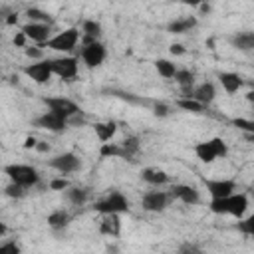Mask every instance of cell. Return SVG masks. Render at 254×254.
<instances>
[{
	"mask_svg": "<svg viewBox=\"0 0 254 254\" xmlns=\"http://www.w3.org/2000/svg\"><path fill=\"white\" fill-rule=\"evenodd\" d=\"M169 192L173 194L175 200H181V202L190 204V206L200 202V194H198V190H196L194 187H190V185H173Z\"/></svg>",
	"mask_w": 254,
	"mask_h": 254,
	"instance_id": "5bb4252c",
	"label": "cell"
},
{
	"mask_svg": "<svg viewBox=\"0 0 254 254\" xmlns=\"http://www.w3.org/2000/svg\"><path fill=\"white\" fill-rule=\"evenodd\" d=\"M93 210L99 212V214H123V212H129V200L123 192L119 190H111L105 198L97 200L93 204Z\"/></svg>",
	"mask_w": 254,
	"mask_h": 254,
	"instance_id": "3957f363",
	"label": "cell"
},
{
	"mask_svg": "<svg viewBox=\"0 0 254 254\" xmlns=\"http://www.w3.org/2000/svg\"><path fill=\"white\" fill-rule=\"evenodd\" d=\"M4 175H8L10 181L30 189V187H36L40 183V173L32 167V165H22V163H12V165H6L4 167Z\"/></svg>",
	"mask_w": 254,
	"mask_h": 254,
	"instance_id": "7a4b0ae2",
	"label": "cell"
},
{
	"mask_svg": "<svg viewBox=\"0 0 254 254\" xmlns=\"http://www.w3.org/2000/svg\"><path fill=\"white\" fill-rule=\"evenodd\" d=\"M20 246L16 242H2L0 244V252H12V254H20Z\"/></svg>",
	"mask_w": 254,
	"mask_h": 254,
	"instance_id": "74e56055",
	"label": "cell"
},
{
	"mask_svg": "<svg viewBox=\"0 0 254 254\" xmlns=\"http://www.w3.org/2000/svg\"><path fill=\"white\" fill-rule=\"evenodd\" d=\"M141 179L147 185H153V187H163V185H167L171 181L169 173L163 171V169H159V167H145L141 171Z\"/></svg>",
	"mask_w": 254,
	"mask_h": 254,
	"instance_id": "9a60e30c",
	"label": "cell"
},
{
	"mask_svg": "<svg viewBox=\"0 0 254 254\" xmlns=\"http://www.w3.org/2000/svg\"><path fill=\"white\" fill-rule=\"evenodd\" d=\"M173 200V194L167 190H149L141 198V206L147 212H163Z\"/></svg>",
	"mask_w": 254,
	"mask_h": 254,
	"instance_id": "ba28073f",
	"label": "cell"
},
{
	"mask_svg": "<svg viewBox=\"0 0 254 254\" xmlns=\"http://www.w3.org/2000/svg\"><path fill=\"white\" fill-rule=\"evenodd\" d=\"M20 30L28 36L30 42L38 44V46H46V42L52 38V26L50 24H42V22H26L24 26H20Z\"/></svg>",
	"mask_w": 254,
	"mask_h": 254,
	"instance_id": "30bf717a",
	"label": "cell"
},
{
	"mask_svg": "<svg viewBox=\"0 0 254 254\" xmlns=\"http://www.w3.org/2000/svg\"><path fill=\"white\" fill-rule=\"evenodd\" d=\"M232 125H234V127H238L240 131H244V135H250V133H254V121H252V119L234 117V119H232Z\"/></svg>",
	"mask_w": 254,
	"mask_h": 254,
	"instance_id": "836d02e7",
	"label": "cell"
},
{
	"mask_svg": "<svg viewBox=\"0 0 254 254\" xmlns=\"http://www.w3.org/2000/svg\"><path fill=\"white\" fill-rule=\"evenodd\" d=\"M177 107H181L183 111H189V113H202L206 109V105L196 101L194 97H181V99H177Z\"/></svg>",
	"mask_w": 254,
	"mask_h": 254,
	"instance_id": "4316f807",
	"label": "cell"
},
{
	"mask_svg": "<svg viewBox=\"0 0 254 254\" xmlns=\"http://www.w3.org/2000/svg\"><path fill=\"white\" fill-rule=\"evenodd\" d=\"M169 52H171L173 56H185V54H187V50H185L183 44H171V46H169Z\"/></svg>",
	"mask_w": 254,
	"mask_h": 254,
	"instance_id": "f35d334b",
	"label": "cell"
},
{
	"mask_svg": "<svg viewBox=\"0 0 254 254\" xmlns=\"http://www.w3.org/2000/svg\"><path fill=\"white\" fill-rule=\"evenodd\" d=\"M210 141V145H212V149H214V153H216V157L220 159H224L226 155H228V145H226V141L222 139V137H212V139H208Z\"/></svg>",
	"mask_w": 254,
	"mask_h": 254,
	"instance_id": "d6a6232c",
	"label": "cell"
},
{
	"mask_svg": "<svg viewBox=\"0 0 254 254\" xmlns=\"http://www.w3.org/2000/svg\"><path fill=\"white\" fill-rule=\"evenodd\" d=\"M230 44L240 52H250L254 50V32H238L230 38Z\"/></svg>",
	"mask_w": 254,
	"mask_h": 254,
	"instance_id": "7402d4cb",
	"label": "cell"
},
{
	"mask_svg": "<svg viewBox=\"0 0 254 254\" xmlns=\"http://www.w3.org/2000/svg\"><path fill=\"white\" fill-rule=\"evenodd\" d=\"M177 2H181V4H185V6H190V8H198L204 0H177Z\"/></svg>",
	"mask_w": 254,
	"mask_h": 254,
	"instance_id": "b9f144b4",
	"label": "cell"
},
{
	"mask_svg": "<svg viewBox=\"0 0 254 254\" xmlns=\"http://www.w3.org/2000/svg\"><path fill=\"white\" fill-rule=\"evenodd\" d=\"M42 101L48 107V111H54V113H58L65 119H71L79 113V105L75 101L67 99V97H44Z\"/></svg>",
	"mask_w": 254,
	"mask_h": 254,
	"instance_id": "8992f818",
	"label": "cell"
},
{
	"mask_svg": "<svg viewBox=\"0 0 254 254\" xmlns=\"http://www.w3.org/2000/svg\"><path fill=\"white\" fill-rule=\"evenodd\" d=\"M24 54H26V58H30V60H42V58H44L42 46H26V48H24Z\"/></svg>",
	"mask_w": 254,
	"mask_h": 254,
	"instance_id": "e575fe53",
	"label": "cell"
},
{
	"mask_svg": "<svg viewBox=\"0 0 254 254\" xmlns=\"http://www.w3.org/2000/svg\"><path fill=\"white\" fill-rule=\"evenodd\" d=\"M121 147H123V151H125V157H127V159L135 157V155L139 153V137H135V135L125 137V139L121 141Z\"/></svg>",
	"mask_w": 254,
	"mask_h": 254,
	"instance_id": "f1b7e54d",
	"label": "cell"
},
{
	"mask_svg": "<svg viewBox=\"0 0 254 254\" xmlns=\"http://www.w3.org/2000/svg\"><path fill=\"white\" fill-rule=\"evenodd\" d=\"M48 165H50L52 169H56L58 173H62V175H71V173H77V171L81 169L79 157H77L75 153H71V151L60 153V155L52 157V159L48 161Z\"/></svg>",
	"mask_w": 254,
	"mask_h": 254,
	"instance_id": "52a82bcc",
	"label": "cell"
},
{
	"mask_svg": "<svg viewBox=\"0 0 254 254\" xmlns=\"http://www.w3.org/2000/svg\"><path fill=\"white\" fill-rule=\"evenodd\" d=\"M179 250H181V252H198V248L192 246V244H185V246H181Z\"/></svg>",
	"mask_w": 254,
	"mask_h": 254,
	"instance_id": "f6af8a7d",
	"label": "cell"
},
{
	"mask_svg": "<svg viewBox=\"0 0 254 254\" xmlns=\"http://www.w3.org/2000/svg\"><path fill=\"white\" fill-rule=\"evenodd\" d=\"M204 187L210 198H222L236 192V183L232 179H204Z\"/></svg>",
	"mask_w": 254,
	"mask_h": 254,
	"instance_id": "4fadbf2b",
	"label": "cell"
},
{
	"mask_svg": "<svg viewBox=\"0 0 254 254\" xmlns=\"http://www.w3.org/2000/svg\"><path fill=\"white\" fill-rule=\"evenodd\" d=\"M26 16H28L30 22H42V24H50V26L54 24V18L48 12L40 10V8H28L26 10Z\"/></svg>",
	"mask_w": 254,
	"mask_h": 254,
	"instance_id": "83f0119b",
	"label": "cell"
},
{
	"mask_svg": "<svg viewBox=\"0 0 254 254\" xmlns=\"http://www.w3.org/2000/svg\"><path fill=\"white\" fill-rule=\"evenodd\" d=\"M81 34L99 40V36H101V24L97 20H83L81 22Z\"/></svg>",
	"mask_w": 254,
	"mask_h": 254,
	"instance_id": "4dcf8cb0",
	"label": "cell"
},
{
	"mask_svg": "<svg viewBox=\"0 0 254 254\" xmlns=\"http://www.w3.org/2000/svg\"><path fill=\"white\" fill-rule=\"evenodd\" d=\"M153 111H155L157 117H167V115H169V105H165V103H157Z\"/></svg>",
	"mask_w": 254,
	"mask_h": 254,
	"instance_id": "ab89813d",
	"label": "cell"
},
{
	"mask_svg": "<svg viewBox=\"0 0 254 254\" xmlns=\"http://www.w3.org/2000/svg\"><path fill=\"white\" fill-rule=\"evenodd\" d=\"M67 187H71V185H69V181L64 179V177H60V179H52V181H50V189H52V190H65Z\"/></svg>",
	"mask_w": 254,
	"mask_h": 254,
	"instance_id": "d590c367",
	"label": "cell"
},
{
	"mask_svg": "<svg viewBox=\"0 0 254 254\" xmlns=\"http://www.w3.org/2000/svg\"><path fill=\"white\" fill-rule=\"evenodd\" d=\"M36 145H38V139H36V137H26L24 149H36Z\"/></svg>",
	"mask_w": 254,
	"mask_h": 254,
	"instance_id": "60d3db41",
	"label": "cell"
},
{
	"mask_svg": "<svg viewBox=\"0 0 254 254\" xmlns=\"http://www.w3.org/2000/svg\"><path fill=\"white\" fill-rule=\"evenodd\" d=\"M194 155H196V159H200L202 163H214L218 157H216V153H214V149H212V145H210V141H200V143H196L194 145Z\"/></svg>",
	"mask_w": 254,
	"mask_h": 254,
	"instance_id": "603a6c76",
	"label": "cell"
},
{
	"mask_svg": "<svg viewBox=\"0 0 254 254\" xmlns=\"http://www.w3.org/2000/svg\"><path fill=\"white\" fill-rule=\"evenodd\" d=\"M67 224H69V212H67V210L58 208V210H54V212L48 214V226H50L54 232L65 230Z\"/></svg>",
	"mask_w": 254,
	"mask_h": 254,
	"instance_id": "d6986e66",
	"label": "cell"
},
{
	"mask_svg": "<svg viewBox=\"0 0 254 254\" xmlns=\"http://www.w3.org/2000/svg\"><path fill=\"white\" fill-rule=\"evenodd\" d=\"M250 206V200H248V194L244 192H232L228 196H222V198H210L208 202V208L212 214H228V216H234V218H242L246 214Z\"/></svg>",
	"mask_w": 254,
	"mask_h": 254,
	"instance_id": "6da1fadb",
	"label": "cell"
},
{
	"mask_svg": "<svg viewBox=\"0 0 254 254\" xmlns=\"http://www.w3.org/2000/svg\"><path fill=\"white\" fill-rule=\"evenodd\" d=\"M79 58H81V62H83L89 69H93V67H99V65L105 62L107 50H105V46H103L99 40H95V42H91V44L81 46Z\"/></svg>",
	"mask_w": 254,
	"mask_h": 254,
	"instance_id": "5b68a950",
	"label": "cell"
},
{
	"mask_svg": "<svg viewBox=\"0 0 254 254\" xmlns=\"http://www.w3.org/2000/svg\"><path fill=\"white\" fill-rule=\"evenodd\" d=\"M236 230H238V232H242L244 236H254V212H252V214H248V216L238 218Z\"/></svg>",
	"mask_w": 254,
	"mask_h": 254,
	"instance_id": "f546056e",
	"label": "cell"
},
{
	"mask_svg": "<svg viewBox=\"0 0 254 254\" xmlns=\"http://www.w3.org/2000/svg\"><path fill=\"white\" fill-rule=\"evenodd\" d=\"M246 139H248V141H252V143H254V133H250V135H246Z\"/></svg>",
	"mask_w": 254,
	"mask_h": 254,
	"instance_id": "c3c4849f",
	"label": "cell"
},
{
	"mask_svg": "<svg viewBox=\"0 0 254 254\" xmlns=\"http://www.w3.org/2000/svg\"><path fill=\"white\" fill-rule=\"evenodd\" d=\"M216 77H218L222 89H224L228 95H234V93L244 85V79H242L238 73H234V71H220Z\"/></svg>",
	"mask_w": 254,
	"mask_h": 254,
	"instance_id": "e0dca14e",
	"label": "cell"
},
{
	"mask_svg": "<svg viewBox=\"0 0 254 254\" xmlns=\"http://www.w3.org/2000/svg\"><path fill=\"white\" fill-rule=\"evenodd\" d=\"M93 131H95V137L101 143H107V141H111L115 137L117 125H115V121H99V123L93 125Z\"/></svg>",
	"mask_w": 254,
	"mask_h": 254,
	"instance_id": "44dd1931",
	"label": "cell"
},
{
	"mask_svg": "<svg viewBox=\"0 0 254 254\" xmlns=\"http://www.w3.org/2000/svg\"><path fill=\"white\" fill-rule=\"evenodd\" d=\"M99 155L103 157V159H111V157H119V159H127L125 157V151H123V147H121V143H101V147H99Z\"/></svg>",
	"mask_w": 254,
	"mask_h": 254,
	"instance_id": "d4e9b609",
	"label": "cell"
},
{
	"mask_svg": "<svg viewBox=\"0 0 254 254\" xmlns=\"http://www.w3.org/2000/svg\"><path fill=\"white\" fill-rule=\"evenodd\" d=\"M4 194L10 196V198H22V196L26 194V187H22V185L10 181V183L4 187Z\"/></svg>",
	"mask_w": 254,
	"mask_h": 254,
	"instance_id": "1f68e13d",
	"label": "cell"
},
{
	"mask_svg": "<svg viewBox=\"0 0 254 254\" xmlns=\"http://www.w3.org/2000/svg\"><path fill=\"white\" fill-rule=\"evenodd\" d=\"M155 69H157V73H159L161 77H165V79H175V73H177L179 67H177L171 60L161 58V60L155 62Z\"/></svg>",
	"mask_w": 254,
	"mask_h": 254,
	"instance_id": "cb8c5ba5",
	"label": "cell"
},
{
	"mask_svg": "<svg viewBox=\"0 0 254 254\" xmlns=\"http://www.w3.org/2000/svg\"><path fill=\"white\" fill-rule=\"evenodd\" d=\"M192 97L204 105H210L216 97V87L212 81H204L200 85H194V91H192Z\"/></svg>",
	"mask_w": 254,
	"mask_h": 254,
	"instance_id": "ac0fdd59",
	"label": "cell"
},
{
	"mask_svg": "<svg viewBox=\"0 0 254 254\" xmlns=\"http://www.w3.org/2000/svg\"><path fill=\"white\" fill-rule=\"evenodd\" d=\"M77 42H81V30L79 28H67L64 32H58L56 36H52L46 42V48H52L56 52H71Z\"/></svg>",
	"mask_w": 254,
	"mask_h": 254,
	"instance_id": "277c9868",
	"label": "cell"
},
{
	"mask_svg": "<svg viewBox=\"0 0 254 254\" xmlns=\"http://www.w3.org/2000/svg\"><path fill=\"white\" fill-rule=\"evenodd\" d=\"M198 8H200V12H204V14H206V12H208V10H210V6H208V4H206V2H202V4H200V6H198Z\"/></svg>",
	"mask_w": 254,
	"mask_h": 254,
	"instance_id": "7dc6e473",
	"label": "cell"
},
{
	"mask_svg": "<svg viewBox=\"0 0 254 254\" xmlns=\"http://www.w3.org/2000/svg\"><path fill=\"white\" fill-rule=\"evenodd\" d=\"M4 20H6V24H8V26H16V24H18V14H16V12H12V14H8Z\"/></svg>",
	"mask_w": 254,
	"mask_h": 254,
	"instance_id": "7bdbcfd3",
	"label": "cell"
},
{
	"mask_svg": "<svg viewBox=\"0 0 254 254\" xmlns=\"http://www.w3.org/2000/svg\"><path fill=\"white\" fill-rule=\"evenodd\" d=\"M12 42H14V46H16V48H26L30 40H28V36L20 30V32H16V36H14V40H12Z\"/></svg>",
	"mask_w": 254,
	"mask_h": 254,
	"instance_id": "8d00e7d4",
	"label": "cell"
},
{
	"mask_svg": "<svg viewBox=\"0 0 254 254\" xmlns=\"http://www.w3.org/2000/svg\"><path fill=\"white\" fill-rule=\"evenodd\" d=\"M99 232L103 236H109V238H115L119 236L121 232V220H119V214H101V222H99Z\"/></svg>",
	"mask_w": 254,
	"mask_h": 254,
	"instance_id": "2e32d148",
	"label": "cell"
},
{
	"mask_svg": "<svg viewBox=\"0 0 254 254\" xmlns=\"http://www.w3.org/2000/svg\"><path fill=\"white\" fill-rule=\"evenodd\" d=\"M34 125L40 127V129H46V131H52V133H64L69 125V119L54 113V111H44L42 115H38L34 119Z\"/></svg>",
	"mask_w": 254,
	"mask_h": 254,
	"instance_id": "9c48e42d",
	"label": "cell"
},
{
	"mask_svg": "<svg viewBox=\"0 0 254 254\" xmlns=\"http://www.w3.org/2000/svg\"><path fill=\"white\" fill-rule=\"evenodd\" d=\"M24 73L36 81V83H48L54 75V69H52V60H38V62H32L30 65L24 67Z\"/></svg>",
	"mask_w": 254,
	"mask_h": 254,
	"instance_id": "8fae6325",
	"label": "cell"
},
{
	"mask_svg": "<svg viewBox=\"0 0 254 254\" xmlns=\"http://www.w3.org/2000/svg\"><path fill=\"white\" fill-rule=\"evenodd\" d=\"M196 24H198L196 16L179 18V20H173V22L167 24V32H171V34H187V32H190Z\"/></svg>",
	"mask_w": 254,
	"mask_h": 254,
	"instance_id": "ffe728a7",
	"label": "cell"
},
{
	"mask_svg": "<svg viewBox=\"0 0 254 254\" xmlns=\"http://www.w3.org/2000/svg\"><path fill=\"white\" fill-rule=\"evenodd\" d=\"M246 101H248L250 105H254V89H250V91L246 93Z\"/></svg>",
	"mask_w": 254,
	"mask_h": 254,
	"instance_id": "bcb514c9",
	"label": "cell"
},
{
	"mask_svg": "<svg viewBox=\"0 0 254 254\" xmlns=\"http://www.w3.org/2000/svg\"><path fill=\"white\" fill-rule=\"evenodd\" d=\"M36 149H38L40 153H48V151H50V145H48L46 141H38V145H36Z\"/></svg>",
	"mask_w": 254,
	"mask_h": 254,
	"instance_id": "ee69618b",
	"label": "cell"
},
{
	"mask_svg": "<svg viewBox=\"0 0 254 254\" xmlns=\"http://www.w3.org/2000/svg\"><path fill=\"white\" fill-rule=\"evenodd\" d=\"M65 198L73 206H83L85 200H87V190L85 189H79V187H67L65 189Z\"/></svg>",
	"mask_w": 254,
	"mask_h": 254,
	"instance_id": "484cf974",
	"label": "cell"
},
{
	"mask_svg": "<svg viewBox=\"0 0 254 254\" xmlns=\"http://www.w3.org/2000/svg\"><path fill=\"white\" fill-rule=\"evenodd\" d=\"M77 58L73 56H64V58H56L52 60V69H54V75L69 81L77 75Z\"/></svg>",
	"mask_w": 254,
	"mask_h": 254,
	"instance_id": "7c38bea8",
	"label": "cell"
},
{
	"mask_svg": "<svg viewBox=\"0 0 254 254\" xmlns=\"http://www.w3.org/2000/svg\"><path fill=\"white\" fill-rule=\"evenodd\" d=\"M252 198H254V190H252Z\"/></svg>",
	"mask_w": 254,
	"mask_h": 254,
	"instance_id": "681fc988",
	"label": "cell"
}]
</instances>
